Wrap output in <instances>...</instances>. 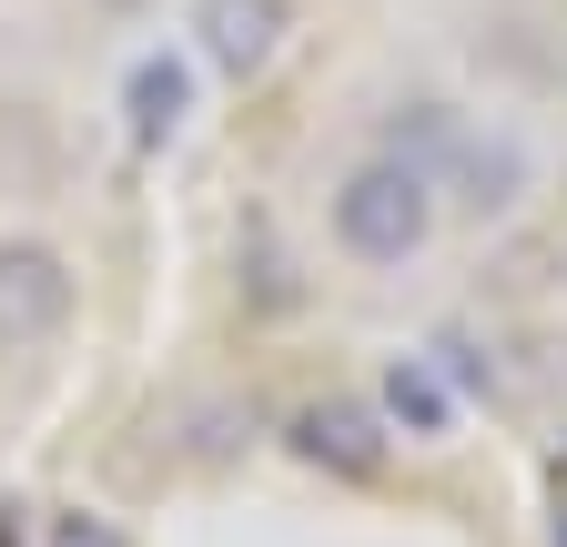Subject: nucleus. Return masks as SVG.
I'll return each instance as SVG.
<instances>
[{"label":"nucleus","mask_w":567,"mask_h":547,"mask_svg":"<svg viewBox=\"0 0 567 547\" xmlns=\"http://www.w3.org/2000/svg\"><path fill=\"white\" fill-rule=\"evenodd\" d=\"M122 132H132V153H173L193 132V61L183 51H142L122 72Z\"/></svg>","instance_id":"6"},{"label":"nucleus","mask_w":567,"mask_h":547,"mask_svg":"<svg viewBox=\"0 0 567 547\" xmlns=\"http://www.w3.org/2000/svg\"><path fill=\"white\" fill-rule=\"evenodd\" d=\"M284 31H295V0H193V51H203L224 82L274 72Z\"/></svg>","instance_id":"4"},{"label":"nucleus","mask_w":567,"mask_h":547,"mask_svg":"<svg viewBox=\"0 0 567 547\" xmlns=\"http://www.w3.org/2000/svg\"><path fill=\"white\" fill-rule=\"evenodd\" d=\"M436 224H446V193H436V173L405 163V153L344 163L334 193H324V234H334V254L365 264V274H405L425 244H436Z\"/></svg>","instance_id":"1"},{"label":"nucleus","mask_w":567,"mask_h":547,"mask_svg":"<svg viewBox=\"0 0 567 547\" xmlns=\"http://www.w3.org/2000/svg\"><path fill=\"white\" fill-rule=\"evenodd\" d=\"M456 122H466V112H446L436 92H405V102H385V122H375V153H405V163L436 173L446 143H456Z\"/></svg>","instance_id":"8"},{"label":"nucleus","mask_w":567,"mask_h":547,"mask_svg":"<svg viewBox=\"0 0 567 547\" xmlns=\"http://www.w3.org/2000/svg\"><path fill=\"white\" fill-rule=\"evenodd\" d=\"M547 547H567V507H557V527H547Z\"/></svg>","instance_id":"10"},{"label":"nucleus","mask_w":567,"mask_h":547,"mask_svg":"<svg viewBox=\"0 0 567 547\" xmlns=\"http://www.w3.org/2000/svg\"><path fill=\"white\" fill-rule=\"evenodd\" d=\"M61 547H112V527H102V517H71V527H61Z\"/></svg>","instance_id":"9"},{"label":"nucleus","mask_w":567,"mask_h":547,"mask_svg":"<svg viewBox=\"0 0 567 547\" xmlns=\"http://www.w3.org/2000/svg\"><path fill=\"white\" fill-rule=\"evenodd\" d=\"M436 193H446V214H466V224H507L517 203L537 193V143L517 122H456V143L436 163Z\"/></svg>","instance_id":"2"},{"label":"nucleus","mask_w":567,"mask_h":547,"mask_svg":"<svg viewBox=\"0 0 567 547\" xmlns=\"http://www.w3.org/2000/svg\"><path fill=\"white\" fill-rule=\"evenodd\" d=\"M71 324V254L41 244V234H11L0 244V355H31Z\"/></svg>","instance_id":"3"},{"label":"nucleus","mask_w":567,"mask_h":547,"mask_svg":"<svg viewBox=\"0 0 567 547\" xmlns=\"http://www.w3.org/2000/svg\"><path fill=\"white\" fill-rule=\"evenodd\" d=\"M284 446H295L305 466H324V476H375L385 446H395V426L375 416V405H354V395H324V405H295Z\"/></svg>","instance_id":"5"},{"label":"nucleus","mask_w":567,"mask_h":547,"mask_svg":"<svg viewBox=\"0 0 567 547\" xmlns=\"http://www.w3.org/2000/svg\"><path fill=\"white\" fill-rule=\"evenodd\" d=\"M375 416H385L395 436H415V446L456 436L466 395H456V375L436 365V345H425V355H385V375H375Z\"/></svg>","instance_id":"7"}]
</instances>
